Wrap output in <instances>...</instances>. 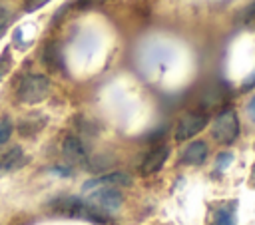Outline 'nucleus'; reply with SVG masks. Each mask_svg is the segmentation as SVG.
Segmentation results:
<instances>
[{
  "label": "nucleus",
  "instance_id": "nucleus-1",
  "mask_svg": "<svg viewBox=\"0 0 255 225\" xmlns=\"http://www.w3.org/2000/svg\"><path fill=\"white\" fill-rule=\"evenodd\" d=\"M50 209L60 213V215L74 217V219H84V221H90V223H96V225H104V223L110 221V217L104 211H100L88 199H82L78 195H60V197L50 201Z\"/></svg>",
  "mask_w": 255,
  "mask_h": 225
},
{
  "label": "nucleus",
  "instance_id": "nucleus-2",
  "mask_svg": "<svg viewBox=\"0 0 255 225\" xmlns=\"http://www.w3.org/2000/svg\"><path fill=\"white\" fill-rule=\"evenodd\" d=\"M50 80L44 74H26L16 86V100L26 106L40 104L50 94Z\"/></svg>",
  "mask_w": 255,
  "mask_h": 225
},
{
  "label": "nucleus",
  "instance_id": "nucleus-3",
  "mask_svg": "<svg viewBox=\"0 0 255 225\" xmlns=\"http://www.w3.org/2000/svg\"><path fill=\"white\" fill-rule=\"evenodd\" d=\"M211 135L221 145H231L239 135V119L233 108H223L211 125Z\"/></svg>",
  "mask_w": 255,
  "mask_h": 225
},
{
  "label": "nucleus",
  "instance_id": "nucleus-4",
  "mask_svg": "<svg viewBox=\"0 0 255 225\" xmlns=\"http://www.w3.org/2000/svg\"><path fill=\"white\" fill-rule=\"evenodd\" d=\"M88 201L110 217L124 203V195L118 187H96L88 193Z\"/></svg>",
  "mask_w": 255,
  "mask_h": 225
},
{
  "label": "nucleus",
  "instance_id": "nucleus-5",
  "mask_svg": "<svg viewBox=\"0 0 255 225\" xmlns=\"http://www.w3.org/2000/svg\"><path fill=\"white\" fill-rule=\"evenodd\" d=\"M209 117L205 112H187L179 117L177 125H175V141H187L193 135H197L205 125H207Z\"/></svg>",
  "mask_w": 255,
  "mask_h": 225
},
{
  "label": "nucleus",
  "instance_id": "nucleus-6",
  "mask_svg": "<svg viewBox=\"0 0 255 225\" xmlns=\"http://www.w3.org/2000/svg\"><path fill=\"white\" fill-rule=\"evenodd\" d=\"M62 155L64 159L72 165H88L90 161V153H88V147L84 143V139L76 133H68L64 135L62 139Z\"/></svg>",
  "mask_w": 255,
  "mask_h": 225
},
{
  "label": "nucleus",
  "instance_id": "nucleus-7",
  "mask_svg": "<svg viewBox=\"0 0 255 225\" xmlns=\"http://www.w3.org/2000/svg\"><path fill=\"white\" fill-rule=\"evenodd\" d=\"M131 185V175H128L126 171H112V173H104L98 175L94 179H88L82 185V191H92L96 187H128Z\"/></svg>",
  "mask_w": 255,
  "mask_h": 225
},
{
  "label": "nucleus",
  "instance_id": "nucleus-8",
  "mask_svg": "<svg viewBox=\"0 0 255 225\" xmlns=\"http://www.w3.org/2000/svg\"><path fill=\"white\" fill-rule=\"evenodd\" d=\"M167 157H169V145L159 143V145L151 147V149L147 151V155L143 157V161H141V167H139L141 175L157 173V171L163 167V163H165Z\"/></svg>",
  "mask_w": 255,
  "mask_h": 225
},
{
  "label": "nucleus",
  "instance_id": "nucleus-9",
  "mask_svg": "<svg viewBox=\"0 0 255 225\" xmlns=\"http://www.w3.org/2000/svg\"><path fill=\"white\" fill-rule=\"evenodd\" d=\"M211 225H237V199L217 203L211 211Z\"/></svg>",
  "mask_w": 255,
  "mask_h": 225
},
{
  "label": "nucleus",
  "instance_id": "nucleus-10",
  "mask_svg": "<svg viewBox=\"0 0 255 225\" xmlns=\"http://www.w3.org/2000/svg\"><path fill=\"white\" fill-rule=\"evenodd\" d=\"M207 143L197 139V141H191L185 145V149L181 151V163L185 165H201L205 159H207Z\"/></svg>",
  "mask_w": 255,
  "mask_h": 225
},
{
  "label": "nucleus",
  "instance_id": "nucleus-11",
  "mask_svg": "<svg viewBox=\"0 0 255 225\" xmlns=\"http://www.w3.org/2000/svg\"><path fill=\"white\" fill-rule=\"evenodd\" d=\"M26 157L20 145H12L4 151H0V171H12L18 169L20 165H24Z\"/></svg>",
  "mask_w": 255,
  "mask_h": 225
},
{
  "label": "nucleus",
  "instance_id": "nucleus-12",
  "mask_svg": "<svg viewBox=\"0 0 255 225\" xmlns=\"http://www.w3.org/2000/svg\"><path fill=\"white\" fill-rule=\"evenodd\" d=\"M42 60H44L46 68L52 70V72H62L64 70V56H62V50H60V46L56 42H48L46 44Z\"/></svg>",
  "mask_w": 255,
  "mask_h": 225
},
{
  "label": "nucleus",
  "instance_id": "nucleus-13",
  "mask_svg": "<svg viewBox=\"0 0 255 225\" xmlns=\"http://www.w3.org/2000/svg\"><path fill=\"white\" fill-rule=\"evenodd\" d=\"M44 125H46V115L30 113V115H26V117L20 119V123H18V131H20L22 135H34V133H38Z\"/></svg>",
  "mask_w": 255,
  "mask_h": 225
},
{
  "label": "nucleus",
  "instance_id": "nucleus-14",
  "mask_svg": "<svg viewBox=\"0 0 255 225\" xmlns=\"http://www.w3.org/2000/svg\"><path fill=\"white\" fill-rule=\"evenodd\" d=\"M12 68V54H10V48H4V52L0 54V82L8 76Z\"/></svg>",
  "mask_w": 255,
  "mask_h": 225
},
{
  "label": "nucleus",
  "instance_id": "nucleus-15",
  "mask_svg": "<svg viewBox=\"0 0 255 225\" xmlns=\"http://www.w3.org/2000/svg\"><path fill=\"white\" fill-rule=\"evenodd\" d=\"M233 161V153L231 151H221L217 157H215V173H221L225 171Z\"/></svg>",
  "mask_w": 255,
  "mask_h": 225
},
{
  "label": "nucleus",
  "instance_id": "nucleus-16",
  "mask_svg": "<svg viewBox=\"0 0 255 225\" xmlns=\"http://www.w3.org/2000/svg\"><path fill=\"white\" fill-rule=\"evenodd\" d=\"M12 129H14V125H12L10 117H8V115H2V117H0V145L10 139Z\"/></svg>",
  "mask_w": 255,
  "mask_h": 225
},
{
  "label": "nucleus",
  "instance_id": "nucleus-17",
  "mask_svg": "<svg viewBox=\"0 0 255 225\" xmlns=\"http://www.w3.org/2000/svg\"><path fill=\"white\" fill-rule=\"evenodd\" d=\"M50 0H26V4H24V12L26 14H32V12H36V10H40L42 6H46Z\"/></svg>",
  "mask_w": 255,
  "mask_h": 225
},
{
  "label": "nucleus",
  "instance_id": "nucleus-18",
  "mask_svg": "<svg viewBox=\"0 0 255 225\" xmlns=\"http://www.w3.org/2000/svg\"><path fill=\"white\" fill-rule=\"evenodd\" d=\"M8 20H10V12L0 4V36H2L4 30L8 28Z\"/></svg>",
  "mask_w": 255,
  "mask_h": 225
},
{
  "label": "nucleus",
  "instance_id": "nucleus-19",
  "mask_svg": "<svg viewBox=\"0 0 255 225\" xmlns=\"http://www.w3.org/2000/svg\"><path fill=\"white\" fill-rule=\"evenodd\" d=\"M52 173H58V175H70L72 173V167L70 165H66V167H62V165H56V167H52Z\"/></svg>",
  "mask_w": 255,
  "mask_h": 225
},
{
  "label": "nucleus",
  "instance_id": "nucleus-20",
  "mask_svg": "<svg viewBox=\"0 0 255 225\" xmlns=\"http://www.w3.org/2000/svg\"><path fill=\"white\" fill-rule=\"evenodd\" d=\"M247 113H249L251 121H255V96L251 98V102H249V106H247Z\"/></svg>",
  "mask_w": 255,
  "mask_h": 225
},
{
  "label": "nucleus",
  "instance_id": "nucleus-21",
  "mask_svg": "<svg viewBox=\"0 0 255 225\" xmlns=\"http://www.w3.org/2000/svg\"><path fill=\"white\" fill-rule=\"evenodd\" d=\"M106 0H78V6H94V4H102Z\"/></svg>",
  "mask_w": 255,
  "mask_h": 225
},
{
  "label": "nucleus",
  "instance_id": "nucleus-22",
  "mask_svg": "<svg viewBox=\"0 0 255 225\" xmlns=\"http://www.w3.org/2000/svg\"><path fill=\"white\" fill-rule=\"evenodd\" d=\"M253 84H255V72H253V74H251V76H249V78L243 82V90H249Z\"/></svg>",
  "mask_w": 255,
  "mask_h": 225
},
{
  "label": "nucleus",
  "instance_id": "nucleus-23",
  "mask_svg": "<svg viewBox=\"0 0 255 225\" xmlns=\"http://www.w3.org/2000/svg\"><path fill=\"white\" fill-rule=\"evenodd\" d=\"M251 16H255V0L251 2V6H249V10H247V18H251Z\"/></svg>",
  "mask_w": 255,
  "mask_h": 225
},
{
  "label": "nucleus",
  "instance_id": "nucleus-24",
  "mask_svg": "<svg viewBox=\"0 0 255 225\" xmlns=\"http://www.w3.org/2000/svg\"><path fill=\"white\" fill-rule=\"evenodd\" d=\"M251 185H255V163L251 167Z\"/></svg>",
  "mask_w": 255,
  "mask_h": 225
}]
</instances>
